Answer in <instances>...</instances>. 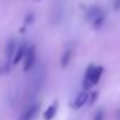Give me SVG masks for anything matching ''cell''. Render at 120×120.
I'll return each instance as SVG.
<instances>
[{"instance_id":"6da1fadb","label":"cell","mask_w":120,"mask_h":120,"mask_svg":"<svg viewBox=\"0 0 120 120\" xmlns=\"http://www.w3.org/2000/svg\"><path fill=\"white\" fill-rule=\"evenodd\" d=\"M102 75H103V67L90 64L86 68V72H85V76H83V82H82V88L85 90H90L92 86L99 83Z\"/></svg>"},{"instance_id":"7a4b0ae2","label":"cell","mask_w":120,"mask_h":120,"mask_svg":"<svg viewBox=\"0 0 120 120\" xmlns=\"http://www.w3.org/2000/svg\"><path fill=\"white\" fill-rule=\"evenodd\" d=\"M35 61H37V48H35V45H28L26 55L23 58V71L30 72L31 68L35 65Z\"/></svg>"},{"instance_id":"3957f363","label":"cell","mask_w":120,"mask_h":120,"mask_svg":"<svg viewBox=\"0 0 120 120\" xmlns=\"http://www.w3.org/2000/svg\"><path fill=\"white\" fill-rule=\"evenodd\" d=\"M27 48H28V44H27V42H21L20 45H17L16 52H14L13 59H11V65H17V64H20V62L23 61V58H24V55H26Z\"/></svg>"},{"instance_id":"277c9868","label":"cell","mask_w":120,"mask_h":120,"mask_svg":"<svg viewBox=\"0 0 120 120\" xmlns=\"http://www.w3.org/2000/svg\"><path fill=\"white\" fill-rule=\"evenodd\" d=\"M38 109H40V105H38V103H33V105H30V106H28L21 114H20L19 120H33V119L35 117Z\"/></svg>"},{"instance_id":"5b68a950","label":"cell","mask_w":120,"mask_h":120,"mask_svg":"<svg viewBox=\"0 0 120 120\" xmlns=\"http://www.w3.org/2000/svg\"><path fill=\"white\" fill-rule=\"evenodd\" d=\"M102 11H103V10H102L100 6H98V4H92V6H89V7L86 9V11H85V17H86V20L90 23V21L95 20Z\"/></svg>"},{"instance_id":"8992f818","label":"cell","mask_w":120,"mask_h":120,"mask_svg":"<svg viewBox=\"0 0 120 120\" xmlns=\"http://www.w3.org/2000/svg\"><path fill=\"white\" fill-rule=\"evenodd\" d=\"M88 96H89V90L82 89V92L78 93L76 99L74 100V107H75V109H81V107H83V106L88 103Z\"/></svg>"},{"instance_id":"52a82bcc","label":"cell","mask_w":120,"mask_h":120,"mask_svg":"<svg viewBox=\"0 0 120 120\" xmlns=\"http://www.w3.org/2000/svg\"><path fill=\"white\" fill-rule=\"evenodd\" d=\"M72 55H74V45H69V47L64 51V54H62V56H61V67H62V68H67V67L69 65L71 59H72Z\"/></svg>"},{"instance_id":"ba28073f","label":"cell","mask_w":120,"mask_h":120,"mask_svg":"<svg viewBox=\"0 0 120 120\" xmlns=\"http://www.w3.org/2000/svg\"><path fill=\"white\" fill-rule=\"evenodd\" d=\"M16 48H17V41L14 38H10L7 45H6V56H7V62H11L13 59V55L16 52Z\"/></svg>"},{"instance_id":"9c48e42d","label":"cell","mask_w":120,"mask_h":120,"mask_svg":"<svg viewBox=\"0 0 120 120\" xmlns=\"http://www.w3.org/2000/svg\"><path fill=\"white\" fill-rule=\"evenodd\" d=\"M56 113H58V102L55 100V102L51 103V105L47 107V110L44 112V120H52V119L56 116Z\"/></svg>"},{"instance_id":"30bf717a","label":"cell","mask_w":120,"mask_h":120,"mask_svg":"<svg viewBox=\"0 0 120 120\" xmlns=\"http://www.w3.org/2000/svg\"><path fill=\"white\" fill-rule=\"evenodd\" d=\"M105 23H106V13L105 11H102L95 20H92L90 21V26H92V28L93 30H100L103 26H105Z\"/></svg>"},{"instance_id":"8fae6325","label":"cell","mask_w":120,"mask_h":120,"mask_svg":"<svg viewBox=\"0 0 120 120\" xmlns=\"http://www.w3.org/2000/svg\"><path fill=\"white\" fill-rule=\"evenodd\" d=\"M98 98H99V92L98 90H89V96H88V103L86 105H93L96 100H98Z\"/></svg>"},{"instance_id":"7c38bea8","label":"cell","mask_w":120,"mask_h":120,"mask_svg":"<svg viewBox=\"0 0 120 120\" xmlns=\"http://www.w3.org/2000/svg\"><path fill=\"white\" fill-rule=\"evenodd\" d=\"M35 21V14L34 13H28L26 17H24V26H30Z\"/></svg>"},{"instance_id":"4fadbf2b","label":"cell","mask_w":120,"mask_h":120,"mask_svg":"<svg viewBox=\"0 0 120 120\" xmlns=\"http://www.w3.org/2000/svg\"><path fill=\"white\" fill-rule=\"evenodd\" d=\"M93 120H105V112H103L102 109H99V110L95 113V116H93Z\"/></svg>"},{"instance_id":"5bb4252c","label":"cell","mask_w":120,"mask_h":120,"mask_svg":"<svg viewBox=\"0 0 120 120\" xmlns=\"http://www.w3.org/2000/svg\"><path fill=\"white\" fill-rule=\"evenodd\" d=\"M113 9H114L116 11L120 10V0H114V2H113Z\"/></svg>"},{"instance_id":"9a60e30c","label":"cell","mask_w":120,"mask_h":120,"mask_svg":"<svg viewBox=\"0 0 120 120\" xmlns=\"http://www.w3.org/2000/svg\"><path fill=\"white\" fill-rule=\"evenodd\" d=\"M35 2H40V0H35Z\"/></svg>"}]
</instances>
